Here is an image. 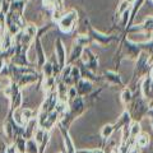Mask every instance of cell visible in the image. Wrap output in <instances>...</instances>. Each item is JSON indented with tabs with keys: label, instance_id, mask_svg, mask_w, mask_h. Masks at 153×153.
Instances as JSON below:
<instances>
[{
	"label": "cell",
	"instance_id": "cell-4",
	"mask_svg": "<svg viewBox=\"0 0 153 153\" xmlns=\"http://www.w3.org/2000/svg\"><path fill=\"white\" fill-rule=\"evenodd\" d=\"M23 102L22 89L18 87L17 83H12V93L9 96V111L14 112L16 110L21 108Z\"/></svg>",
	"mask_w": 153,
	"mask_h": 153
},
{
	"label": "cell",
	"instance_id": "cell-26",
	"mask_svg": "<svg viewBox=\"0 0 153 153\" xmlns=\"http://www.w3.org/2000/svg\"><path fill=\"white\" fill-rule=\"evenodd\" d=\"M4 1H8V3H13L14 0H4Z\"/></svg>",
	"mask_w": 153,
	"mask_h": 153
},
{
	"label": "cell",
	"instance_id": "cell-10",
	"mask_svg": "<svg viewBox=\"0 0 153 153\" xmlns=\"http://www.w3.org/2000/svg\"><path fill=\"white\" fill-rule=\"evenodd\" d=\"M102 76L107 83L110 84H114V85H120V87H124V83L123 80L120 78V75H119L117 73H115V71H111V70H106L102 73Z\"/></svg>",
	"mask_w": 153,
	"mask_h": 153
},
{
	"label": "cell",
	"instance_id": "cell-7",
	"mask_svg": "<svg viewBox=\"0 0 153 153\" xmlns=\"http://www.w3.org/2000/svg\"><path fill=\"white\" fill-rule=\"evenodd\" d=\"M55 57L60 65L61 70H63V68L66 65V51H65L64 42L60 37H57L55 41Z\"/></svg>",
	"mask_w": 153,
	"mask_h": 153
},
{
	"label": "cell",
	"instance_id": "cell-14",
	"mask_svg": "<svg viewBox=\"0 0 153 153\" xmlns=\"http://www.w3.org/2000/svg\"><path fill=\"white\" fill-rule=\"evenodd\" d=\"M148 144H149V135L147 133H140L135 139V146H138L140 149H143V148L148 147Z\"/></svg>",
	"mask_w": 153,
	"mask_h": 153
},
{
	"label": "cell",
	"instance_id": "cell-25",
	"mask_svg": "<svg viewBox=\"0 0 153 153\" xmlns=\"http://www.w3.org/2000/svg\"><path fill=\"white\" fill-rule=\"evenodd\" d=\"M3 38H4V35H0V49H1V45H3Z\"/></svg>",
	"mask_w": 153,
	"mask_h": 153
},
{
	"label": "cell",
	"instance_id": "cell-20",
	"mask_svg": "<svg viewBox=\"0 0 153 153\" xmlns=\"http://www.w3.org/2000/svg\"><path fill=\"white\" fill-rule=\"evenodd\" d=\"M26 153H38V146L37 143L32 139H28L27 140V144H26Z\"/></svg>",
	"mask_w": 153,
	"mask_h": 153
},
{
	"label": "cell",
	"instance_id": "cell-27",
	"mask_svg": "<svg viewBox=\"0 0 153 153\" xmlns=\"http://www.w3.org/2000/svg\"><path fill=\"white\" fill-rule=\"evenodd\" d=\"M151 124H152V128H153V119H151Z\"/></svg>",
	"mask_w": 153,
	"mask_h": 153
},
{
	"label": "cell",
	"instance_id": "cell-13",
	"mask_svg": "<svg viewBox=\"0 0 153 153\" xmlns=\"http://www.w3.org/2000/svg\"><path fill=\"white\" fill-rule=\"evenodd\" d=\"M142 133V129H140V123H137V121H131L130 125H129V134H130V139L135 140L137 137Z\"/></svg>",
	"mask_w": 153,
	"mask_h": 153
},
{
	"label": "cell",
	"instance_id": "cell-12",
	"mask_svg": "<svg viewBox=\"0 0 153 153\" xmlns=\"http://www.w3.org/2000/svg\"><path fill=\"white\" fill-rule=\"evenodd\" d=\"M27 0H14L13 3H10V10L9 12H14L23 16V12H25Z\"/></svg>",
	"mask_w": 153,
	"mask_h": 153
},
{
	"label": "cell",
	"instance_id": "cell-23",
	"mask_svg": "<svg viewBox=\"0 0 153 153\" xmlns=\"http://www.w3.org/2000/svg\"><path fill=\"white\" fill-rule=\"evenodd\" d=\"M9 10H10V3H8V1H1V5H0V12H1L3 14H7L9 13Z\"/></svg>",
	"mask_w": 153,
	"mask_h": 153
},
{
	"label": "cell",
	"instance_id": "cell-17",
	"mask_svg": "<svg viewBox=\"0 0 153 153\" xmlns=\"http://www.w3.org/2000/svg\"><path fill=\"white\" fill-rule=\"evenodd\" d=\"M41 71H42V79L54 76V70H52V65L50 61H46V63L41 66Z\"/></svg>",
	"mask_w": 153,
	"mask_h": 153
},
{
	"label": "cell",
	"instance_id": "cell-9",
	"mask_svg": "<svg viewBox=\"0 0 153 153\" xmlns=\"http://www.w3.org/2000/svg\"><path fill=\"white\" fill-rule=\"evenodd\" d=\"M37 80H40V74H38V71H36V73H31V74H25V75H22L21 78L18 79L17 85L21 89H23L25 87L35 84Z\"/></svg>",
	"mask_w": 153,
	"mask_h": 153
},
{
	"label": "cell",
	"instance_id": "cell-2",
	"mask_svg": "<svg viewBox=\"0 0 153 153\" xmlns=\"http://www.w3.org/2000/svg\"><path fill=\"white\" fill-rule=\"evenodd\" d=\"M78 19V14H76V10L71 9V10L64 13L61 18L57 21V26L64 33H70L71 31L75 28V22Z\"/></svg>",
	"mask_w": 153,
	"mask_h": 153
},
{
	"label": "cell",
	"instance_id": "cell-6",
	"mask_svg": "<svg viewBox=\"0 0 153 153\" xmlns=\"http://www.w3.org/2000/svg\"><path fill=\"white\" fill-rule=\"evenodd\" d=\"M57 129L63 137V140H64V146H65V153H76V148L74 146V142L73 139L70 138V134H69V130L66 128H64L61 124L57 123Z\"/></svg>",
	"mask_w": 153,
	"mask_h": 153
},
{
	"label": "cell",
	"instance_id": "cell-21",
	"mask_svg": "<svg viewBox=\"0 0 153 153\" xmlns=\"http://www.w3.org/2000/svg\"><path fill=\"white\" fill-rule=\"evenodd\" d=\"M130 4H129L126 0H123V1L120 3V5H119V8H117V17H121V14L124 13V12H126L128 9H130Z\"/></svg>",
	"mask_w": 153,
	"mask_h": 153
},
{
	"label": "cell",
	"instance_id": "cell-16",
	"mask_svg": "<svg viewBox=\"0 0 153 153\" xmlns=\"http://www.w3.org/2000/svg\"><path fill=\"white\" fill-rule=\"evenodd\" d=\"M114 133H115V130H114L112 124H106V125H105V126L101 129V137H102V139H103L105 142L108 140L110 138L114 135Z\"/></svg>",
	"mask_w": 153,
	"mask_h": 153
},
{
	"label": "cell",
	"instance_id": "cell-19",
	"mask_svg": "<svg viewBox=\"0 0 153 153\" xmlns=\"http://www.w3.org/2000/svg\"><path fill=\"white\" fill-rule=\"evenodd\" d=\"M91 38L88 35H79L78 37L75 38V45H79V46H82V47H85L88 44H91Z\"/></svg>",
	"mask_w": 153,
	"mask_h": 153
},
{
	"label": "cell",
	"instance_id": "cell-11",
	"mask_svg": "<svg viewBox=\"0 0 153 153\" xmlns=\"http://www.w3.org/2000/svg\"><path fill=\"white\" fill-rule=\"evenodd\" d=\"M83 49H84V47L79 46V45L73 46V49H71L70 55H69V57H68V60H66V65H71V64L74 63V61L79 60V59H80V56H82Z\"/></svg>",
	"mask_w": 153,
	"mask_h": 153
},
{
	"label": "cell",
	"instance_id": "cell-29",
	"mask_svg": "<svg viewBox=\"0 0 153 153\" xmlns=\"http://www.w3.org/2000/svg\"><path fill=\"white\" fill-rule=\"evenodd\" d=\"M60 153H65V152H60Z\"/></svg>",
	"mask_w": 153,
	"mask_h": 153
},
{
	"label": "cell",
	"instance_id": "cell-1",
	"mask_svg": "<svg viewBox=\"0 0 153 153\" xmlns=\"http://www.w3.org/2000/svg\"><path fill=\"white\" fill-rule=\"evenodd\" d=\"M130 106L129 108H126L129 114H130L131 121H137L140 123L143 119L147 116V112L149 110V103L146 98H143V96H133L131 102L128 105Z\"/></svg>",
	"mask_w": 153,
	"mask_h": 153
},
{
	"label": "cell",
	"instance_id": "cell-18",
	"mask_svg": "<svg viewBox=\"0 0 153 153\" xmlns=\"http://www.w3.org/2000/svg\"><path fill=\"white\" fill-rule=\"evenodd\" d=\"M133 100V92L130 88H124L123 92H121V102L125 105V106H128L129 103L131 102Z\"/></svg>",
	"mask_w": 153,
	"mask_h": 153
},
{
	"label": "cell",
	"instance_id": "cell-24",
	"mask_svg": "<svg viewBox=\"0 0 153 153\" xmlns=\"http://www.w3.org/2000/svg\"><path fill=\"white\" fill-rule=\"evenodd\" d=\"M76 96H78V94H76L75 87H69V88H68V102H70L71 100H74Z\"/></svg>",
	"mask_w": 153,
	"mask_h": 153
},
{
	"label": "cell",
	"instance_id": "cell-3",
	"mask_svg": "<svg viewBox=\"0 0 153 153\" xmlns=\"http://www.w3.org/2000/svg\"><path fill=\"white\" fill-rule=\"evenodd\" d=\"M85 25H87V27H88V31H89L88 36H89V38H91V41L97 42L100 46L110 45L112 41H115V40H117V38H119V36H114V35L107 36V35H102V33L97 32L92 26H91V23H89L88 19H85Z\"/></svg>",
	"mask_w": 153,
	"mask_h": 153
},
{
	"label": "cell",
	"instance_id": "cell-8",
	"mask_svg": "<svg viewBox=\"0 0 153 153\" xmlns=\"http://www.w3.org/2000/svg\"><path fill=\"white\" fill-rule=\"evenodd\" d=\"M74 87L76 89V94H78L79 97L85 98L87 96H89L93 92V83L89 82V80H85V79H80Z\"/></svg>",
	"mask_w": 153,
	"mask_h": 153
},
{
	"label": "cell",
	"instance_id": "cell-5",
	"mask_svg": "<svg viewBox=\"0 0 153 153\" xmlns=\"http://www.w3.org/2000/svg\"><path fill=\"white\" fill-rule=\"evenodd\" d=\"M82 60H83V65L87 68L88 70H91L92 73H94V70L97 69L98 66V60L97 57L94 56V54L92 51H91V49H88V47H84L83 49V52H82Z\"/></svg>",
	"mask_w": 153,
	"mask_h": 153
},
{
	"label": "cell",
	"instance_id": "cell-28",
	"mask_svg": "<svg viewBox=\"0 0 153 153\" xmlns=\"http://www.w3.org/2000/svg\"><path fill=\"white\" fill-rule=\"evenodd\" d=\"M0 92H1V87H0Z\"/></svg>",
	"mask_w": 153,
	"mask_h": 153
},
{
	"label": "cell",
	"instance_id": "cell-15",
	"mask_svg": "<svg viewBox=\"0 0 153 153\" xmlns=\"http://www.w3.org/2000/svg\"><path fill=\"white\" fill-rule=\"evenodd\" d=\"M13 144L16 147V149L18 153H26V144H27V140L25 139L23 137H18L13 140Z\"/></svg>",
	"mask_w": 153,
	"mask_h": 153
},
{
	"label": "cell",
	"instance_id": "cell-22",
	"mask_svg": "<svg viewBox=\"0 0 153 153\" xmlns=\"http://www.w3.org/2000/svg\"><path fill=\"white\" fill-rule=\"evenodd\" d=\"M76 153H105L102 148H92V149H76Z\"/></svg>",
	"mask_w": 153,
	"mask_h": 153
}]
</instances>
